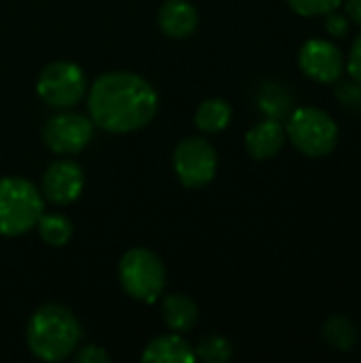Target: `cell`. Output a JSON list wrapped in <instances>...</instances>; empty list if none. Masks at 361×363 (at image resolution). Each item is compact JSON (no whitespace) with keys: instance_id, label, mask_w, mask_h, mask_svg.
<instances>
[{"instance_id":"obj_13","label":"cell","mask_w":361,"mask_h":363,"mask_svg":"<svg viewBox=\"0 0 361 363\" xmlns=\"http://www.w3.org/2000/svg\"><path fill=\"white\" fill-rule=\"evenodd\" d=\"M143 362L147 363H191L196 362L194 349L179 336V334H166L153 338L145 351H143Z\"/></svg>"},{"instance_id":"obj_23","label":"cell","mask_w":361,"mask_h":363,"mask_svg":"<svg viewBox=\"0 0 361 363\" xmlns=\"http://www.w3.org/2000/svg\"><path fill=\"white\" fill-rule=\"evenodd\" d=\"M74 359L79 363H109L111 362V355L98 347V345H87V347H81L74 355Z\"/></svg>"},{"instance_id":"obj_3","label":"cell","mask_w":361,"mask_h":363,"mask_svg":"<svg viewBox=\"0 0 361 363\" xmlns=\"http://www.w3.org/2000/svg\"><path fill=\"white\" fill-rule=\"evenodd\" d=\"M45 213V198L23 177L0 179V236L15 238L32 228Z\"/></svg>"},{"instance_id":"obj_19","label":"cell","mask_w":361,"mask_h":363,"mask_svg":"<svg viewBox=\"0 0 361 363\" xmlns=\"http://www.w3.org/2000/svg\"><path fill=\"white\" fill-rule=\"evenodd\" d=\"M196 359L206 363H226L234 357V347L226 336H206L200 340V345L194 349Z\"/></svg>"},{"instance_id":"obj_6","label":"cell","mask_w":361,"mask_h":363,"mask_svg":"<svg viewBox=\"0 0 361 363\" xmlns=\"http://www.w3.org/2000/svg\"><path fill=\"white\" fill-rule=\"evenodd\" d=\"M36 94L53 108H70L85 96V74L72 62H51L36 79Z\"/></svg>"},{"instance_id":"obj_18","label":"cell","mask_w":361,"mask_h":363,"mask_svg":"<svg viewBox=\"0 0 361 363\" xmlns=\"http://www.w3.org/2000/svg\"><path fill=\"white\" fill-rule=\"evenodd\" d=\"M36 228L43 242H47L49 247H64L72 238V221L60 213H43L36 221Z\"/></svg>"},{"instance_id":"obj_4","label":"cell","mask_w":361,"mask_h":363,"mask_svg":"<svg viewBox=\"0 0 361 363\" xmlns=\"http://www.w3.org/2000/svg\"><path fill=\"white\" fill-rule=\"evenodd\" d=\"M285 134L291 145L311 160L328 157L338 145V125L334 117L317 106H298L289 113Z\"/></svg>"},{"instance_id":"obj_8","label":"cell","mask_w":361,"mask_h":363,"mask_svg":"<svg viewBox=\"0 0 361 363\" xmlns=\"http://www.w3.org/2000/svg\"><path fill=\"white\" fill-rule=\"evenodd\" d=\"M94 136V123L79 113H57L47 119L43 128V140L49 151L57 155H74L83 151Z\"/></svg>"},{"instance_id":"obj_2","label":"cell","mask_w":361,"mask_h":363,"mask_svg":"<svg viewBox=\"0 0 361 363\" xmlns=\"http://www.w3.org/2000/svg\"><path fill=\"white\" fill-rule=\"evenodd\" d=\"M26 342L34 357L43 362H62L77 351L81 325L66 306L47 304L32 315L26 330Z\"/></svg>"},{"instance_id":"obj_16","label":"cell","mask_w":361,"mask_h":363,"mask_svg":"<svg viewBox=\"0 0 361 363\" xmlns=\"http://www.w3.org/2000/svg\"><path fill=\"white\" fill-rule=\"evenodd\" d=\"M321 336H323L328 347H332L336 351H343V353L355 349L357 340H360L357 325L349 317H343V315L330 317L321 328Z\"/></svg>"},{"instance_id":"obj_15","label":"cell","mask_w":361,"mask_h":363,"mask_svg":"<svg viewBox=\"0 0 361 363\" xmlns=\"http://www.w3.org/2000/svg\"><path fill=\"white\" fill-rule=\"evenodd\" d=\"M194 121H196L200 132L217 134V132H221V130H226L230 125V121H232V106H230V102H226L221 98L204 100L196 108Z\"/></svg>"},{"instance_id":"obj_9","label":"cell","mask_w":361,"mask_h":363,"mask_svg":"<svg viewBox=\"0 0 361 363\" xmlns=\"http://www.w3.org/2000/svg\"><path fill=\"white\" fill-rule=\"evenodd\" d=\"M298 64L300 70L317 81V83H336L345 68H347V60L343 55V51L326 38H311L300 47L298 53Z\"/></svg>"},{"instance_id":"obj_24","label":"cell","mask_w":361,"mask_h":363,"mask_svg":"<svg viewBox=\"0 0 361 363\" xmlns=\"http://www.w3.org/2000/svg\"><path fill=\"white\" fill-rule=\"evenodd\" d=\"M347 70H349L351 79L361 83V34L351 45V51H349V57H347Z\"/></svg>"},{"instance_id":"obj_10","label":"cell","mask_w":361,"mask_h":363,"mask_svg":"<svg viewBox=\"0 0 361 363\" xmlns=\"http://www.w3.org/2000/svg\"><path fill=\"white\" fill-rule=\"evenodd\" d=\"M83 185H85L83 168L72 160H57L45 170L40 194L45 200L57 206H66L81 196Z\"/></svg>"},{"instance_id":"obj_5","label":"cell","mask_w":361,"mask_h":363,"mask_svg":"<svg viewBox=\"0 0 361 363\" xmlns=\"http://www.w3.org/2000/svg\"><path fill=\"white\" fill-rule=\"evenodd\" d=\"M119 283L130 298L153 304L166 289V268L153 251L130 249L119 259Z\"/></svg>"},{"instance_id":"obj_11","label":"cell","mask_w":361,"mask_h":363,"mask_svg":"<svg viewBox=\"0 0 361 363\" xmlns=\"http://www.w3.org/2000/svg\"><path fill=\"white\" fill-rule=\"evenodd\" d=\"M285 128L279 119H262L257 121L245 136V147H247V153L257 160V162H266L270 157H274L283 145H285Z\"/></svg>"},{"instance_id":"obj_7","label":"cell","mask_w":361,"mask_h":363,"mask_svg":"<svg viewBox=\"0 0 361 363\" xmlns=\"http://www.w3.org/2000/svg\"><path fill=\"white\" fill-rule=\"evenodd\" d=\"M172 168L177 179L189 187L198 189L209 185L217 174V151L211 143L200 136L183 138L172 153Z\"/></svg>"},{"instance_id":"obj_14","label":"cell","mask_w":361,"mask_h":363,"mask_svg":"<svg viewBox=\"0 0 361 363\" xmlns=\"http://www.w3.org/2000/svg\"><path fill=\"white\" fill-rule=\"evenodd\" d=\"M162 319L174 334L189 332L198 321V306L183 294H170L162 302Z\"/></svg>"},{"instance_id":"obj_20","label":"cell","mask_w":361,"mask_h":363,"mask_svg":"<svg viewBox=\"0 0 361 363\" xmlns=\"http://www.w3.org/2000/svg\"><path fill=\"white\" fill-rule=\"evenodd\" d=\"M287 4L294 13L302 17H319L336 11L343 4V0H287Z\"/></svg>"},{"instance_id":"obj_21","label":"cell","mask_w":361,"mask_h":363,"mask_svg":"<svg viewBox=\"0 0 361 363\" xmlns=\"http://www.w3.org/2000/svg\"><path fill=\"white\" fill-rule=\"evenodd\" d=\"M336 100L353 113H361V83L351 79V81H340L334 89Z\"/></svg>"},{"instance_id":"obj_22","label":"cell","mask_w":361,"mask_h":363,"mask_svg":"<svg viewBox=\"0 0 361 363\" xmlns=\"http://www.w3.org/2000/svg\"><path fill=\"white\" fill-rule=\"evenodd\" d=\"M326 30H328V34H330L334 40H343V38H347L349 32H351V19H349L345 13L332 11V13H328Z\"/></svg>"},{"instance_id":"obj_17","label":"cell","mask_w":361,"mask_h":363,"mask_svg":"<svg viewBox=\"0 0 361 363\" xmlns=\"http://www.w3.org/2000/svg\"><path fill=\"white\" fill-rule=\"evenodd\" d=\"M260 108L270 119H287L294 111V98L291 94L279 85V83H266L260 91Z\"/></svg>"},{"instance_id":"obj_1","label":"cell","mask_w":361,"mask_h":363,"mask_svg":"<svg viewBox=\"0 0 361 363\" xmlns=\"http://www.w3.org/2000/svg\"><path fill=\"white\" fill-rule=\"evenodd\" d=\"M87 108L94 125L111 134H128L145 128L155 117L157 94L136 72H104L89 87Z\"/></svg>"},{"instance_id":"obj_25","label":"cell","mask_w":361,"mask_h":363,"mask_svg":"<svg viewBox=\"0 0 361 363\" xmlns=\"http://www.w3.org/2000/svg\"><path fill=\"white\" fill-rule=\"evenodd\" d=\"M345 4V15L351 19V23L361 26V0H343Z\"/></svg>"},{"instance_id":"obj_12","label":"cell","mask_w":361,"mask_h":363,"mask_svg":"<svg viewBox=\"0 0 361 363\" xmlns=\"http://www.w3.org/2000/svg\"><path fill=\"white\" fill-rule=\"evenodd\" d=\"M198 11L187 0H166L157 11L160 30L170 38H187L198 28Z\"/></svg>"}]
</instances>
